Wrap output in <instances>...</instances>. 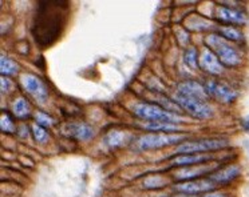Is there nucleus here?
Wrapping results in <instances>:
<instances>
[{
  "label": "nucleus",
  "instance_id": "12",
  "mask_svg": "<svg viewBox=\"0 0 249 197\" xmlns=\"http://www.w3.org/2000/svg\"><path fill=\"white\" fill-rule=\"evenodd\" d=\"M214 160L213 154L208 153H193V154H178L173 157V165L178 167H195V165H202L204 163H211Z\"/></svg>",
  "mask_w": 249,
  "mask_h": 197
},
{
  "label": "nucleus",
  "instance_id": "18",
  "mask_svg": "<svg viewBox=\"0 0 249 197\" xmlns=\"http://www.w3.org/2000/svg\"><path fill=\"white\" fill-rule=\"evenodd\" d=\"M143 128L156 133H173L178 132L181 129V127L177 124H169V122H145Z\"/></svg>",
  "mask_w": 249,
  "mask_h": 197
},
{
  "label": "nucleus",
  "instance_id": "10",
  "mask_svg": "<svg viewBox=\"0 0 249 197\" xmlns=\"http://www.w3.org/2000/svg\"><path fill=\"white\" fill-rule=\"evenodd\" d=\"M216 184L212 180H193L186 181L182 184L176 185V189L182 195H190L195 196L198 193H205V192H212L216 189Z\"/></svg>",
  "mask_w": 249,
  "mask_h": 197
},
{
  "label": "nucleus",
  "instance_id": "17",
  "mask_svg": "<svg viewBox=\"0 0 249 197\" xmlns=\"http://www.w3.org/2000/svg\"><path fill=\"white\" fill-rule=\"evenodd\" d=\"M129 138V135L126 132H121V131H110V132L105 136V144L108 148H119L126 144Z\"/></svg>",
  "mask_w": 249,
  "mask_h": 197
},
{
  "label": "nucleus",
  "instance_id": "16",
  "mask_svg": "<svg viewBox=\"0 0 249 197\" xmlns=\"http://www.w3.org/2000/svg\"><path fill=\"white\" fill-rule=\"evenodd\" d=\"M240 173H241V168L238 165H228L227 168L217 170L216 173L211 175L209 180L213 181L216 185L217 184H228V182L234 180L236 177H238Z\"/></svg>",
  "mask_w": 249,
  "mask_h": 197
},
{
  "label": "nucleus",
  "instance_id": "5",
  "mask_svg": "<svg viewBox=\"0 0 249 197\" xmlns=\"http://www.w3.org/2000/svg\"><path fill=\"white\" fill-rule=\"evenodd\" d=\"M173 99L177 103V106L184 108L190 116L196 117V119L205 120V119H209V117L213 116V108L206 101L193 99V97H189V96L181 95L178 92L176 93Z\"/></svg>",
  "mask_w": 249,
  "mask_h": 197
},
{
  "label": "nucleus",
  "instance_id": "20",
  "mask_svg": "<svg viewBox=\"0 0 249 197\" xmlns=\"http://www.w3.org/2000/svg\"><path fill=\"white\" fill-rule=\"evenodd\" d=\"M18 71H19L18 64L10 58L1 55V58H0V72H1V75L3 76H12V75H17Z\"/></svg>",
  "mask_w": 249,
  "mask_h": 197
},
{
  "label": "nucleus",
  "instance_id": "31",
  "mask_svg": "<svg viewBox=\"0 0 249 197\" xmlns=\"http://www.w3.org/2000/svg\"><path fill=\"white\" fill-rule=\"evenodd\" d=\"M174 197H196V196H190V195H182V193H181V195H178V196H174Z\"/></svg>",
  "mask_w": 249,
  "mask_h": 197
},
{
  "label": "nucleus",
  "instance_id": "13",
  "mask_svg": "<svg viewBox=\"0 0 249 197\" xmlns=\"http://www.w3.org/2000/svg\"><path fill=\"white\" fill-rule=\"evenodd\" d=\"M200 67L211 75H221L224 65L212 51L205 49L200 56Z\"/></svg>",
  "mask_w": 249,
  "mask_h": 197
},
{
  "label": "nucleus",
  "instance_id": "2",
  "mask_svg": "<svg viewBox=\"0 0 249 197\" xmlns=\"http://www.w3.org/2000/svg\"><path fill=\"white\" fill-rule=\"evenodd\" d=\"M205 43L212 51H214L218 60L224 67H237L241 64V53L231 43L222 39L220 35H208Z\"/></svg>",
  "mask_w": 249,
  "mask_h": 197
},
{
  "label": "nucleus",
  "instance_id": "6",
  "mask_svg": "<svg viewBox=\"0 0 249 197\" xmlns=\"http://www.w3.org/2000/svg\"><path fill=\"white\" fill-rule=\"evenodd\" d=\"M186 137L185 135H173V133H152V135H145L140 137L137 141V148L140 151H147V149L161 148L166 145H173L179 143L181 140Z\"/></svg>",
  "mask_w": 249,
  "mask_h": 197
},
{
  "label": "nucleus",
  "instance_id": "4",
  "mask_svg": "<svg viewBox=\"0 0 249 197\" xmlns=\"http://www.w3.org/2000/svg\"><path fill=\"white\" fill-rule=\"evenodd\" d=\"M229 145V141L225 138H205V140H196L188 143L179 144L176 149V154H193L214 152L218 149L225 148Z\"/></svg>",
  "mask_w": 249,
  "mask_h": 197
},
{
  "label": "nucleus",
  "instance_id": "19",
  "mask_svg": "<svg viewBox=\"0 0 249 197\" xmlns=\"http://www.w3.org/2000/svg\"><path fill=\"white\" fill-rule=\"evenodd\" d=\"M218 33L222 39L229 40V42H240L243 40V33L238 31L237 28L231 26H222L218 27Z\"/></svg>",
  "mask_w": 249,
  "mask_h": 197
},
{
  "label": "nucleus",
  "instance_id": "30",
  "mask_svg": "<svg viewBox=\"0 0 249 197\" xmlns=\"http://www.w3.org/2000/svg\"><path fill=\"white\" fill-rule=\"evenodd\" d=\"M244 145H245V148H247V151H248V153H249V140L244 141Z\"/></svg>",
  "mask_w": 249,
  "mask_h": 197
},
{
  "label": "nucleus",
  "instance_id": "8",
  "mask_svg": "<svg viewBox=\"0 0 249 197\" xmlns=\"http://www.w3.org/2000/svg\"><path fill=\"white\" fill-rule=\"evenodd\" d=\"M22 84L24 87V90L27 91L30 95L33 96L34 99L39 103H44L47 100V88L46 85L42 83V80L38 79L34 75H24L22 77Z\"/></svg>",
  "mask_w": 249,
  "mask_h": 197
},
{
  "label": "nucleus",
  "instance_id": "24",
  "mask_svg": "<svg viewBox=\"0 0 249 197\" xmlns=\"http://www.w3.org/2000/svg\"><path fill=\"white\" fill-rule=\"evenodd\" d=\"M33 135L34 138L38 143H46L49 140V133L46 132V129L43 127H40L39 124H35L33 127Z\"/></svg>",
  "mask_w": 249,
  "mask_h": 197
},
{
  "label": "nucleus",
  "instance_id": "11",
  "mask_svg": "<svg viewBox=\"0 0 249 197\" xmlns=\"http://www.w3.org/2000/svg\"><path fill=\"white\" fill-rule=\"evenodd\" d=\"M177 92L181 93V95L193 97V99H198V100L206 101V99H208V93H206L205 88L201 84H198L197 81H193V80L179 83L177 85Z\"/></svg>",
  "mask_w": 249,
  "mask_h": 197
},
{
  "label": "nucleus",
  "instance_id": "23",
  "mask_svg": "<svg viewBox=\"0 0 249 197\" xmlns=\"http://www.w3.org/2000/svg\"><path fill=\"white\" fill-rule=\"evenodd\" d=\"M166 184H168V181L161 176H149L143 180V186L147 189H158V188H162Z\"/></svg>",
  "mask_w": 249,
  "mask_h": 197
},
{
  "label": "nucleus",
  "instance_id": "3",
  "mask_svg": "<svg viewBox=\"0 0 249 197\" xmlns=\"http://www.w3.org/2000/svg\"><path fill=\"white\" fill-rule=\"evenodd\" d=\"M131 111L137 117L149 122H169V124H181L184 119L178 115H174L166 109H161L158 106L149 103H136L131 106Z\"/></svg>",
  "mask_w": 249,
  "mask_h": 197
},
{
  "label": "nucleus",
  "instance_id": "14",
  "mask_svg": "<svg viewBox=\"0 0 249 197\" xmlns=\"http://www.w3.org/2000/svg\"><path fill=\"white\" fill-rule=\"evenodd\" d=\"M217 169V164H209V165H195V167H185L184 169L178 170L176 173V179L177 180L189 181L190 179H197L198 176H202L212 172V170Z\"/></svg>",
  "mask_w": 249,
  "mask_h": 197
},
{
  "label": "nucleus",
  "instance_id": "27",
  "mask_svg": "<svg viewBox=\"0 0 249 197\" xmlns=\"http://www.w3.org/2000/svg\"><path fill=\"white\" fill-rule=\"evenodd\" d=\"M0 84H1V92L4 93V92H10L12 88V83L11 80L8 79V77H6V76H1L0 77Z\"/></svg>",
  "mask_w": 249,
  "mask_h": 197
},
{
  "label": "nucleus",
  "instance_id": "15",
  "mask_svg": "<svg viewBox=\"0 0 249 197\" xmlns=\"http://www.w3.org/2000/svg\"><path fill=\"white\" fill-rule=\"evenodd\" d=\"M217 16L221 21L231 24H245L247 15L241 10H236L232 7H220L217 10Z\"/></svg>",
  "mask_w": 249,
  "mask_h": 197
},
{
  "label": "nucleus",
  "instance_id": "7",
  "mask_svg": "<svg viewBox=\"0 0 249 197\" xmlns=\"http://www.w3.org/2000/svg\"><path fill=\"white\" fill-rule=\"evenodd\" d=\"M204 88H205L208 96H213L216 100L225 103V104L233 103V101L237 99V92L233 90L232 87H229L227 84H222V83H218V81H213V80L206 81Z\"/></svg>",
  "mask_w": 249,
  "mask_h": 197
},
{
  "label": "nucleus",
  "instance_id": "21",
  "mask_svg": "<svg viewBox=\"0 0 249 197\" xmlns=\"http://www.w3.org/2000/svg\"><path fill=\"white\" fill-rule=\"evenodd\" d=\"M12 112H14V115L18 119H26L30 115V106H28L26 99L19 97V99L14 101V104H12Z\"/></svg>",
  "mask_w": 249,
  "mask_h": 197
},
{
  "label": "nucleus",
  "instance_id": "1",
  "mask_svg": "<svg viewBox=\"0 0 249 197\" xmlns=\"http://www.w3.org/2000/svg\"><path fill=\"white\" fill-rule=\"evenodd\" d=\"M62 5L58 3H40L34 23V36L42 45H50L60 32Z\"/></svg>",
  "mask_w": 249,
  "mask_h": 197
},
{
  "label": "nucleus",
  "instance_id": "29",
  "mask_svg": "<svg viewBox=\"0 0 249 197\" xmlns=\"http://www.w3.org/2000/svg\"><path fill=\"white\" fill-rule=\"evenodd\" d=\"M241 124H243L244 129H245L247 132H249V121L248 120H247V119H244L243 121H241Z\"/></svg>",
  "mask_w": 249,
  "mask_h": 197
},
{
  "label": "nucleus",
  "instance_id": "32",
  "mask_svg": "<svg viewBox=\"0 0 249 197\" xmlns=\"http://www.w3.org/2000/svg\"><path fill=\"white\" fill-rule=\"evenodd\" d=\"M245 119H247V120H248V121H249V116H248V117H245Z\"/></svg>",
  "mask_w": 249,
  "mask_h": 197
},
{
  "label": "nucleus",
  "instance_id": "28",
  "mask_svg": "<svg viewBox=\"0 0 249 197\" xmlns=\"http://www.w3.org/2000/svg\"><path fill=\"white\" fill-rule=\"evenodd\" d=\"M202 197H227L224 193L221 192H212V193H206L205 196Z\"/></svg>",
  "mask_w": 249,
  "mask_h": 197
},
{
  "label": "nucleus",
  "instance_id": "25",
  "mask_svg": "<svg viewBox=\"0 0 249 197\" xmlns=\"http://www.w3.org/2000/svg\"><path fill=\"white\" fill-rule=\"evenodd\" d=\"M35 120H36V124H39L40 127H51L53 122H54V120L43 112H38L36 116H35Z\"/></svg>",
  "mask_w": 249,
  "mask_h": 197
},
{
  "label": "nucleus",
  "instance_id": "26",
  "mask_svg": "<svg viewBox=\"0 0 249 197\" xmlns=\"http://www.w3.org/2000/svg\"><path fill=\"white\" fill-rule=\"evenodd\" d=\"M0 127H1V131H3V132H14V131H15V125H14V122H12V120L10 119L8 115H3V116H1Z\"/></svg>",
  "mask_w": 249,
  "mask_h": 197
},
{
  "label": "nucleus",
  "instance_id": "9",
  "mask_svg": "<svg viewBox=\"0 0 249 197\" xmlns=\"http://www.w3.org/2000/svg\"><path fill=\"white\" fill-rule=\"evenodd\" d=\"M62 133L75 140L87 141L95 136V129L86 122H69L62 128Z\"/></svg>",
  "mask_w": 249,
  "mask_h": 197
},
{
  "label": "nucleus",
  "instance_id": "22",
  "mask_svg": "<svg viewBox=\"0 0 249 197\" xmlns=\"http://www.w3.org/2000/svg\"><path fill=\"white\" fill-rule=\"evenodd\" d=\"M184 61L192 69H196L198 67V56H197V49L195 47H189L185 51Z\"/></svg>",
  "mask_w": 249,
  "mask_h": 197
}]
</instances>
